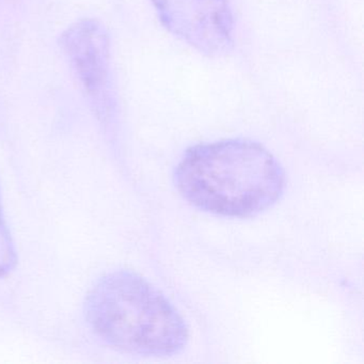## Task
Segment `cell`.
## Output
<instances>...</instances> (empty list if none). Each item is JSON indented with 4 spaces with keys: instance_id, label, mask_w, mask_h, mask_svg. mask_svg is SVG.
<instances>
[{
    "instance_id": "cell-1",
    "label": "cell",
    "mask_w": 364,
    "mask_h": 364,
    "mask_svg": "<svg viewBox=\"0 0 364 364\" xmlns=\"http://www.w3.org/2000/svg\"><path fill=\"white\" fill-rule=\"evenodd\" d=\"M176 188L198 210L247 218L274 206L287 178L276 157L248 139H225L191 146L174 172Z\"/></svg>"
},
{
    "instance_id": "cell-2",
    "label": "cell",
    "mask_w": 364,
    "mask_h": 364,
    "mask_svg": "<svg viewBox=\"0 0 364 364\" xmlns=\"http://www.w3.org/2000/svg\"><path fill=\"white\" fill-rule=\"evenodd\" d=\"M85 314L100 340L132 355L170 357L188 342V327L176 306L132 270L102 277L87 296Z\"/></svg>"
},
{
    "instance_id": "cell-3",
    "label": "cell",
    "mask_w": 364,
    "mask_h": 364,
    "mask_svg": "<svg viewBox=\"0 0 364 364\" xmlns=\"http://www.w3.org/2000/svg\"><path fill=\"white\" fill-rule=\"evenodd\" d=\"M163 26L208 57L233 48L234 20L229 0H152Z\"/></svg>"
},
{
    "instance_id": "cell-4",
    "label": "cell",
    "mask_w": 364,
    "mask_h": 364,
    "mask_svg": "<svg viewBox=\"0 0 364 364\" xmlns=\"http://www.w3.org/2000/svg\"><path fill=\"white\" fill-rule=\"evenodd\" d=\"M61 41L85 88L97 95L108 75L109 46L103 27L95 21L77 23L65 31Z\"/></svg>"
},
{
    "instance_id": "cell-5",
    "label": "cell",
    "mask_w": 364,
    "mask_h": 364,
    "mask_svg": "<svg viewBox=\"0 0 364 364\" xmlns=\"http://www.w3.org/2000/svg\"><path fill=\"white\" fill-rule=\"evenodd\" d=\"M18 264L16 245L4 215L3 201L0 195V278L7 276Z\"/></svg>"
}]
</instances>
